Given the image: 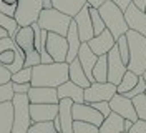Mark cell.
Here are the masks:
<instances>
[{
  "label": "cell",
  "mask_w": 146,
  "mask_h": 133,
  "mask_svg": "<svg viewBox=\"0 0 146 133\" xmlns=\"http://www.w3.org/2000/svg\"><path fill=\"white\" fill-rule=\"evenodd\" d=\"M68 82V63H50V65H36L32 67V87H46L58 88Z\"/></svg>",
  "instance_id": "cell-1"
},
{
  "label": "cell",
  "mask_w": 146,
  "mask_h": 133,
  "mask_svg": "<svg viewBox=\"0 0 146 133\" xmlns=\"http://www.w3.org/2000/svg\"><path fill=\"white\" fill-rule=\"evenodd\" d=\"M128 47H129V62L128 70L141 77L146 70V37L139 35L133 30H128L126 33Z\"/></svg>",
  "instance_id": "cell-2"
},
{
  "label": "cell",
  "mask_w": 146,
  "mask_h": 133,
  "mask_svg": "<svg viewBox=\"0 0 146 133\" xmlns=\"http://www.w3.org/2000/svg\"><path fill=\"white\" fill-rule=\"evenodd\" d=\"M98 12H100V17L103 18V23L106 27V30L111 32L115 40H118L119 37L128 33L129 28H128L126 20H125V12H121L113 2L106 0L98 9Z\"/></svg>",
  "instance_id": "cell-3"
},
{
  "label": "cell",
  "mask_w": 146,
  "mask_h": 133,
  "mask_svg": "<svg viewBox=\"0 0 146 133\" xmlns=\"http://www.w3.org/2000/svg\"><path fill=\"white\" fill-rule=\"evenodd\" d=\"M72 17L65 15L62 12L55 9H48V10H42L40 17L36 20L38 27L42 30H46L50 33H56V35H62V37H66L68 33V27L72 23Z\"/></svg>",
  "instance_id": "cell-4"
},
{
  "label": "cell",
  "mask_w": 146,
  "mask_h": 133,
  "mask_svg": "<svg viewBox=\"0 0 146 133\" xmlns=\"http://www.w3.org/2000/svg\"><path fill=\"white\" fill-rule=\"evenodd\" d=\"M13 105V133H27L32 125L30 118V100L27 93H15L12 100Z\"/></svg>",
  "instance_id": "cell-5"
},
{
  "label": "cell",
  "mask_w": 146,
  "mask_h": 133,
  "mask_svg": "<svg viewBox=\"0 0 146 133\" xmlns=\"http://www.w3.org/2000/svg\"><path fill=\"white\" fill-rule=\"evenodd\" d=\"M13 40L22 48V52L25 53V67L32 68V67L40 65V53L35 50V45H33V28L32 27H20Z\"/></svg>",
  "instance_id": "cell-6"
},
{
  "label": "cell",
  "mask_w": 146,
  "mask_h": 133,
  "mask_svg": "<svg viewBox=\"0 0 146 133\" xmlns=\"http://www.w3.org/2000/svg\"><path fill=\"white\" fill-rule=\"evenodd\" d=\"M43 10V0H18L15 20L18 27H32L36 23Z\"/></svg>",
  "instance_id": "cell-7"
},
{
  "label": "cell",
  "mask_w": 146,
  "mask_h": 133,
  "mask_svg": "<svg viewBox=\"0 0 146 133\" xmlns=\"http://www.w3.org/2000/svg\"><path fill=\"white\" fill-rule=\"evenodd\" d=\"M116 95V85L113 83H91L88 88H85V103H100L110 102Z\"/></svg>",
  "instance_id": "cell-8"
},
{
  "label": "cell",
  "mask_w": 146,
  "mask_h": 133,
  "mask_svg": "<svg viewBox=\"0 0 146 133\" xmlns=\"http://www.w3.org/2000/svg\"><path fill=\"white\" fill-rule=\"evenodd\" d=\"M45 50L50 53V57L53 58L55 63H63L66 62V55H68V42L66 37L56 35V33H50L46 35L45 42Z\"/></svg>",
  "instance_id": "cell-9"
},
{
  "label": "cell",
  "mask_w": 146,
  "mask_h": 133,
  "mask_svg": "<svg viewBox=\"0 0 146 133\" xmlns=\"http://www.w3.org/2000/svg\"><path fill=\"white\" fill-rule=\"evenodd\" d=\"M72 116L73 122H85V123H91L100 128L103 123V115L98 110H95L90 103H73L72 106Z\"/></svg>",
  "instance_id": "cell-10"
},
{
  "label": "cell",
  "mask_w": 146,
  "mask_h": 133,
  "mask_svg": "<svg viewBox=\"0 0 146 133\" xmlns=\"http://www.w3.org/2000/svg\"><path fill=\"white\" fill-rule=\"evenodd\" d=\"M110 103V108H111V112H115L116 115H119L121 118H125V120H129V122H138V115H136V110H135V106H133V100H129L126 98L125 95H119L116 93L115 97L111 98L108 102Z\"/></svg>",
  "instance_id": "cell-11"
},
{
  "label": "cell",
  "mask_w": 146,
  "mask_h": 133,
  "mask_svg": "<svg viewBox=\"0 0 146 133\" xmlns=\"http://www.w3.org/2000/svg\"><path fill=\"white\" fill-rule=\"evenodd\" d=\"M108 83H113V85H118L123 75L126 73V65L123 63L121 57H119V52L116 48V45L108 52Z\"/></svg>",
  "instance_id": "cell-12"
},
{
  "label": "cell",
  "mask_w": 146,
  "mask_h": 133,
  "mask_svg": "<svg viewBox=\"0 0 146 133\" xmlns=\"http://www.w3.org/2000/svg\"><path fill=\"white\" fill-rule=\"evenodd\" d=\"M73 22L76 23L78 35H80V40H82L83 43L90 42L91 38L95 37L93 25H91V17H90V5H85V7L73 17Z\"/></svg>",
  "instance_id": "cell-13"
},
{
  "label": "cell",
  "mask_w": 146,
  "mask_h": 133,
  "mask_svg": "<svg viewBox=\"0 0 146 133\" xmlns=\"http://www.w3.org/2000/svg\"><path fill=\"white\" fill-rule=\"evenodd\" d=\"M125 20L129 30L146 37V13L143 10H139L136 5L131 3L125 12Z\"/></svg>",
  "instance_id": "cell-14"
},
{
  "label": "cell",
  "mask_w": 146,
  "mask_h": 133,
  "mask_svg": "<svg viewBox=\"0 0 146 133\" xmlns=\"http://www.w3.org/2000/svg\"><path fill=\"white\" fill-rule=\"evenodd\" d=\"M86 43H88L90 50L95 53L96 57H103V55H108V52L116 45V40L113 38V35H111L110 30H105L100 35H95L90 42H86Z\"/></svg>",
  "instance_id": "cell-15"
},
{
  "label": "cell",
  "mask_w": 146,
  "mask_h": 133,
  "mask_svg": "<svg viewBox=\"0 0 146 133\" xmlns=\"http://www.w3.org/2000/svg\"><path fill=\"white\" fill-rule=\"evenodd\" d=\"M56 116H58V105L30 103V118H32V123L53 122Z\"/></svg>",
  "instance_id": "cell-16"
},
{
  "label": "cell",
  "mask_w": 146,
  "mask_h": 133,
  "mask_svg": "<svg viewBox=\"0 0 146 133\" xmlns=\"http://www.w3.org/2000/svg\"><path fill=\"white\" fill-rule=\"evenodd\" d=\"M28 100L30 103H45V105H58L60 98L56 88H46V87H32L28 90Z\"/></svg>",
  "instance_id": "cell-17"
},
{
  "label": "cell",
  "mask_w": 146,
  "mask_h": 133,
  "mask_svg": "<svg viewBox=\"0 0 146 133\" xmlns=\"http://www.w3.org/2000/svg\"><path fill=\"white\" fill-rule=\"evenodd\" d=\"M76 58H78V62H80V65H82L83 72L86 73V78L90 80L91 83H95V82H93V67H95V63H96V60H98V57L90 50L88 43H82Z\"/></svg>",
  "instance_id": "cell-18"
},
{
  "label": "cell",
  "mask_w": 146,
  "mask_h": 133,
  "mask_svg": "<svg viewBox=\"0 0 146 133\" xmlns=\"http://www.w3.org/2000/svg\"><path fill=\"white\" fill-rule=\"evenodd\" d=\"M73 102L68 98H63L58 102V120L62 133H73V116H72Z\"/></svg>",
  "instance_id": "cell-19"
},
{
  "label": "cell",
  "mask_w": 146,
  "mask_h": 133,
  "mask_svg": "<svg viewBox=\"0 0 146 133\" xmlns=\"http://www.w3.org/2000/svg\"><path fill=\"white\" fill-rule=\"evenodd\" d=\"M56 93H58V98L63 100V98H68L72 100L73 103H85V90L78 85H75L73 82H65L63 85H60L56 88Z\"/></svg>",
  "instance_id": "cell-20"
},
{
  "label": "cell",
  "mask_w": 146,
  "mask_h": 133,
  "mask_svg": "<svg viewBox=\"0 0 146 133\" xmlns=\"http://www.w3.org/2000/svg\"><path fill=\"white\" fill-rule=\"evenodd\" d=\"M66 42H68V55H66V63H72L76 57H78V50L82 47V40L78 35V28L76 23L72 20V23L68 27V33H66Z\"/></svg>",
  "instance_id": "cell-21"
},
{
  "label": "cell",
  "mask_w": 146,
  "mask_h": 133,
  "mask_svg": "<svg viewBox=\"0 0 146 133\" xmlns=\"http://www.w3.org/2000/svg\"><path fill=\"white\" fill-rule=\"evenodd\" d=\"M52 3H53L55 10H58V12L73 18L86 5V0H52Z\"/></svg>",
  "instance_id": "cell-22"
},
{
  "label": "cell",
  "mask_w": 146,
  "mask_h": 133,
  "mask_svg": "<svg viewBox=\"0 0 146 133\" xmlns=\"http://www.w3.org/2000/svg\"><path fill=\"white\" fill-rule=\"evenodd\" d=\"M68 80L73 82L75 85H78V87H82L83 90L88 88L91 85V82L86 78V73L83 72L82 65L78 62V58H75L72 63H68Z\"/></svg>",
  "instance_id": "cell-23"
},
{
  "label": "cell",
  "mask_w": 146,
  "mask_h": 133,
  "mask_svg": "<svg viewBox=\"0 0 146 133\" xmlns=\"http://www.w3.org/2000/svg\"><path fill=\"white\" fill-rule=\"evenodd\" d=\"M100 133H126L125 132V118L111 112L110 116H106L103 123L100 125Z\"/></svg>",
  "instance_id": "cell-24"
},
{
  "label": "cell",
  "mask_w": 146,
  "mask_h": 133,
  "mask_svg": "<svg viewBox=\"0 0 146 133\" xmlns=\"http://www.w3.org/2000/svg\"><path fill=\"white\" fill-rule=\"evenodd\" d=\"M13 128V105L12 102L0 103V133H12Z\"/></svg>",
  "instance_id": "cell-25"
},
{
  "label": "cell",
  "mask_w": 146,
  "mask_h": 133,
  "mask_svg": "<svg viewBox=\"0 0 146 133\" xmlns=\"http://www.w3.org/2000/svg\"><path fill=\"white\" fill-rule=\"evenodd\" d=\"M93 82L96 83H106L108 82V57L103 55L98 57V60L93 67Z\"/></svg>",
  "instance_id": "cell-26"
},
{
  "label": "cell",
  "mask_w": 146,
  "mask_h": 133,
  "mask_svg": "<svg viewBox=\"0 0 146 133\" xmlns=\"http://www.w3.org/2000/svg\"><path fill=\"white\" fill-rule=\"evenodd\" d=\"M138 80H139V77H138L136 73L126 70V73L123 75L121 82L116 85V93H119V95H125V93H128V92H131V90L136 87Z\"/></svg>",
  "instance_id": "cell-27"
},
{
  "label": "cell",
  "mask_w": 146,
  "mask_h": 133,
  "mask_svg": "<svg viewBox=\"0 0 146 133\" xmlns=\"http://www.w3.org/2000/svg\"><path fill=\"white\" fill-rule=\"evenodd\" d=\"M0 27H2L3 30H7V32H9L10 38H15L17 30L20 28L15 18H13V17H7V15H3L2 12H0Z\"/></svg>",
  "instance_id": "cell-28"
},
{
  "label": "cell",
  "mask_w": 146,
  "mask_h": 133,
  "mask_svg": "<svg viewBox=\"0 0 146 133\" xmlns=\"http://www.w3.org/2000/svg\"><path fill=\"white\" fill-rule=\"evenodd\" d=\"M90 17H91V25H93V32H95V35L103 33V32L106 30V27H105V23H103V18L100 17L98 9L90 7Z\"/></svg>",
  "instance_id": "cell-29"
},
{
  "label": "cell",
  "mask_w": 146,
  "mask_h": 133,
  "mask_svg": "<svg viewBox=\"0 0 146 133\" xmlns=\"http://www.w3.org/2000/svg\"><path fill=\"white\" fill-rule=\"evenodd\" d=\"M133 106L136 110L138 120L146 122V93H141V95L133 98Z\"/></svg>",
  "instance_id": "cell-30"
},
{
  "label": "cell",
  "mask_w": 146,
  "mask_h": 133,
  "mask_svg": "<svg viewBox=\"0 0 146 133\" xmlns=\"http://www.w3.org/2000/svg\"><path fill=\"white\" fill-rule=\"evenodd\" d=\"M27 133H58L53 122H42V123H32Z\"/></svg>",
  "instance_id": "cell-31"
},
{
  "label": "cell",
  "mask_w": 146,
  "mask_h": 133,
  "mask_svg": "<svg viewBox=\"0 0 146 133\" xmlns=\"http://www.w3.org/2000/svg\"><path fill=\"white\" fill-rule=\"evenodd\" d=\"M116 48H118L119 57H121L123 63L128 67V62H129V47H128V38H126V35L119 37L118 40H116Z\"/></svg>",
  "instance_id": "cell-32"
},
{
  "label": "cell",
  "mask_w": 146,
  "mask_h": 133,
  "mask_svg": "<svg viewBox=\"0 0 146 133\" xmlns=\"http://www.w3.org/2000/svg\"><path fill=\"white\" fill-rule=\"evenodd\" d=\"M12 82L13 83H32V68L23 67L17 73H12Z\"/></svg>",
  "instance_id": "cell-33"
},
{
  "label": "cell",
  "mask_w": 146,
  "mask_h": 133,
  "mask_svg": "<svg viewBox=\"0 0 146 133\" xmlns=\"http://www.w3.org/2000/svg\"><path fill=\"white\" fill-rule=\"evenodd\" d=\"M73 133H100V128L85 122H73Z\"/></svg>",
  "instance_id": "cell-34"
},
{
  "label": "cell",
  "mask_w": 146,
  "mask_h": 133,
  "mask_svg": "<svg viewBox=\"0 0 146 133\" xmlns=\"http://www.w3.org/2000/svg\"><path fill=\"white\" fill-rule=\"evenodd\" d=\"M13 97H15V92H13V87H12V82L0 85V103L12 102Z\"/></svg>",
  "instance_id": "cell-35"
},
{
  "label": "cell",
  "mask_w": 146,
  "mask_h": 133,
  "mask_svg": "<svg viewBox=\"0 0 146 133\" xmlns=\"http://www.w3.org/2000/svg\"><path fill=\"white\" fill-rule=\"evenodd\" d=\"M146 92V83H145V80L139 77V80H138V83H136V87L131 90V92H128V93H125V97L129 98V100H133L135 97H138V95H141V93H145Z\"/></svg>",
  "instance_id": "cell-36"
},
{
  "label": "cell",
  "mask_w": 146,
  "mask_h": 133,
  "mask_svg": "<svg viewBox=\"0 0 146 133\" xmlns=\"http://www.w3.org/2000/svg\"><path fill=\"white\" fill-rule=\"evenodd\" d=\"M0 12L7 17H13L15 18V12H17V5H12V3H5L0 0Z\"/></svg>",
  "instance_id": "cell-37"
},
{
  "label": "cell",
  "mask_w": 146,
  "mask_h": 133,
  "mask_svg": "<svg viewBox=\"0 0 146 133\" xmlns=\"http://www.w3.org/2000/svg\"><path fill=\"white\" fill-rule=\"evenodd\" d=\"M91 106L95 108V110H98L101 115H103V118H106V116H110V113H111V108H110V103L108 102H100V103H91Z\"/></svg>",
  "instance_id": "cell-38"
},
{
  "label": "cell",
  "mask_w": 146,
  "mask_h": 133,
  "mask_svg": "<svg viewBox=\"0 0 146 133\" xmlns=\"http://www.w3.org/2000/svg\"><path fill=\"white\" fill-rule=\"evenodd\" d=\"M9 82H12V73L9 72V68H7L5 65L0 63V85L9 83Z\"/></svg>",
  "instance_id": "cell-39"
},
{
  "label": "cell",
  "mask_w": 146,
  "mask_h": 133,
  "mask_svg": "<svg viewBox=\"0 0 146 133\" xmlns=\"http://www.w3.org/2000/svg\"><path fill=\"white\" fill-rule=\"evenodd\" d=\"M128 133H146V122H141V120L135 122Z\"/></svg>",
  "instance_id": "cell-40"
},
{
  "label": "cell",
  "mask_w": 146,
  "mask_h": 133,
  "mask_svg": "<svg viewBox=\"0 0 146 133\" xmlns=\"http://www.w3.org/2000/svg\"><path fill=\"white\" fill-rule=\"evenodd\" d=\"M12 87L15 93H28V90L32 88L30 83H13V82H12Z\"/></svg>",
  "instance_id": "cell-41"
},
{
  "label": "cell",
  "mask_w": 146,
  "mask_h": 133,
  "mask_svg": "<svg viewBox=\"0 0 146 133\" xmlns=\"http://www.w3.org/2000/svg\"><path fill=\"white\" fill-rule=\"evenodd\" d=\"M110 2H113V3L121 10V12H126V9L133 3V0H110Z\"/></svg>",
  "instance_id": "cell-42"
},
{
  "label": "cell",
  "mask_w": 146,
  "mask_h": 133,
  "mask_svg": "<svg viewBox=\"0 0 146 133\" xmlns=\"http://www.w3.org/2000/svg\"><path fill=\"white\" fill-rule=\"evenodd\" d=\"M105 2H106V0H86V5H90L93 9H100Z\"/></svg>",
  "instance_id": "cell-43"
},
{
  "label": "cell",
  "mask_w": 146,
  "mask_h": 133,
  "mask_svg": "<svg viewBox=\"0 0 146 133\" xmlns=\"http://www.w3.org/2000/svg\"><path fill=\"white\" fill-rule=\"evenodd\" d=\"M133 5H136L139 10L145 12V7H146V0H133Z\"/></svg>",
  "instance_id": "cell-44"
},
{
  "label": "cell",
  "mask_w": 146,
  "mask_h": 133,
  "mask_svg": "<svg viewBox=\"0 0 146 133\" xmlns=\"http://www.w3.org/2000/svg\"><path fill=\"white\" fill-rule=\"evenodd\" d=\"M43 9H45V10L53 9V3H52V0H43Z\"/></svg>",
  "instance_id": "cell-45"
},
{
  "label": "cell",
  "mask_w": 146,
  "mask_h": 133,
  "mask_svg": "<svg viewBox=\"0 0 146 133\" xmlns=\"http://www.w3.org/2000/svg\"><path fill=\"white\" fill-rule=\"evenodd\" d=\"M133 126V122H129V120H125V132H129V128Z\"/></svg>",
  "instance_id": "cell-46"
},
{
  "label": "cell",
  "mask_w": 146,
  "mask_h": 133,
  "mask_svg": "<svg viewBox=\"0 0 146 133\" xmlns=\"http://www.w3.org/2000/svg\"><path fill=\"white\" fill-rule=\"evenodd\" d=\"M7 37H9V32H7V30H3V28L0 27V40H2V38H7Z\"/></svg>",
  "instance_id": "cell-47"
},
{
  "label": "cell",
  "mask_w": 146,
  "mask_h": 133,
  "mask_svg": "<svg viewBox=\"0 0 146 133\" xmlns=\"http://www.w3.org/2000/svg\"><path fill=\"white\" fill-rule=\"evenodd\" d=\"M2 2H5V3H12V5H17L18 0H2Z\"/></svg>",
  "instance_id": "cell-48"
},
{
  "label": "cell",
  "mask_w": 146,
  "mask_h": 133,
  "mask_svg": "<svg viewBox=\"0 0 146 133\" xmlns=\"http://www.w3.org/2000/svg\"><path fill=\"white\" fill-rule=\"evenodd\" d=\"M141 78L145 80V83H146V70H145V73H143V75H141ZM145 93H146V92H145Z\"/></svg>",
  "instance_id": "cell-49"
},
{
  "label": "cell",
  "mask_w": 146,
  "mask_h": 133,
  "mask_svg": "<svg viewBox=\"0 0 146 133\" xmlns=\"http://www.w3.org/2000/svg\"><path fill=\"white\" fill-rule=\"evenodd\" d=\"M145 13H146V7H145Z\"/></svg>",
  "instance_id": "cell-50"
},
{
  "label": "cell",
  "mask_w": 146,
  "mask_h": 133,
  "mask_svg": "<svg viewBox=\"0 0 146 133\" xmlns=\"http://www.w3.org/2000/svg\"><path fill=\"white\" fill-rule=\"evenodd\" d=\"M12 133H13V132H12Z\"/></svg>",
  "instance_id": "cell-51"
},
{
  "label": "cell",
  "mask_w": 146,
  "mask_h": 133,
  "mask_svg": "<svg viewBox=\"0 0 146 133\" xmlns=\"http://www.w3.org/2000/svg\"><path fill=\"white\" fill-rule=\"evenodd\" d=\"M60 133H62V132H60Z\"/></svg>",
  "instance_id": "cell-52"
}]
</instances>
